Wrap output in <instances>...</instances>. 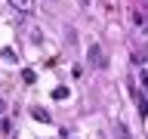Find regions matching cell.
<instances>
[{"label": "cell", "instance_id": "cell-1", "mask_svg": "<svg viewBox=\"0 0 148 139\" xmlns=\"http://www.w3.org/2000/svg\"><path fill=\"white\" fill-rule=\"evenodd\" d=\"M86 59H90V62L96 65V68H105V65H108V59L102 56V46H96V43H92L90 50H86Z\"/></svg>", "mask_w": 148, "mask_h": 139}, {"label": "cell", "instance_id": "cell-2", "mask_svg": "<svg viewBox=\"0 0 148 139\" xmlns=\"http://www.w3.org/2000/svg\"><path fill=\"white\" fill-rule=\"evenodd\" d=\"M31 118H34V120H43V124H49V111L40 108V105H34V108H31Z\"/></svg>", "mask_w": 148, "mask_h": 139}, {"label": "cell", "instance_id": "cell-3", "mask_svg": "<svg viewBox=\"0 0 148 139\" xmlns=\"http://www.w3.org/2000/svg\"><path fill=\"white\" fill-rule=\"evenodd\" d=\"M9 3L16 9H22V12H31V9H34V0H9Z\"/></svg>", "mask_w": 148, "mask_h": 139}, {"label": "cell", "instance_id": "cell-4", "mask_svg": "<svg viewBox=\"0 0 148 139\" xmlns=\"http://www.w3.org/2000/svg\"><path fill=\"white\" fill-rule=\"evenodd\" d=\"M65 96H68V90H65V87H56V90H53V99H65Z\"/></svg>", "mask_w": 148, "mask_h": 139}, {"label": "cell", "instance_id": "cell-5", "mask_svg": "<svg viewBox=\"0 0 148 139\" xmlns=\"http://www.w3.org/2000/svg\"><path fill=\"white\" fill-rule=\"evenodd\" d=\"M22 77H25V83H34V77H37V74L31 71V68H25V71H22Z\"/></svg>", "mask_w": 148, "mask_h": 139}, {"label": "cell", "instance_id": "cell-6", "mask_svg": "<svg viewBox=\"0 0 148 139\" xmlns=\"http://www.w3.org/2000/svg\"><path fill=\"white\" fill-rule=\"evenodd\" d=\"M3 111H6V102H3V99H0V114H3Z\"/></svg>", "mask_w": 148, "mask_h": 139}]
</instances>
